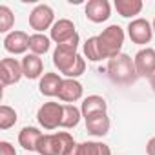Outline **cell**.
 <instances>
[{
	"mask_svg": "<svg viewBox=\"0 0 155 155\" xmlns=\"http://www.w3.org/2000/svg\"><path fill=\"white\" fill-rule=\"evenodd\" d=\"M128 37L133 44H150L151 37H153V28L146 18H133L128 24Z\"/></svg>",
	"mask_w": 155,
	"mask_h": 155,
	"instance_id": "obj_7",
	"label": "cell"
},
{
	"mask_svg": "<svg viewBox=\"0 0 155 155\" xmlns=\"http://www.w3.org/2000/svg\"><path fill=\"white\" fill-rule=\"evenodd\" d=\"M55 24V13L48 4H38L29 13V26L37 33H42L46 29H51Z\"/></svg>",
	"mask_w": 155,
	"mask_h": 155,
	"instance_id": "obj_6",
	"label": "cell"
},
{
	"mask_svg": "<svg viewBox=\"0 0 155 155\" xmlns=\"http://www.w3.org/2000/svg\"><path fill=\"white\" fill-rule=\"evenodd\" d=\"M146 153L148 155H155V137H151L146 144Z\"/></svg>",
	"mask_w": 155,
	"mask_h": 155,
	"instance_id": "obj_28",
	"label": "cell"
},
{
	"mask_svg": "<svg viewBox=\"0 0 155 155\" xmlns=\"http://www.w3.org/2000/svg\"><path fill=\"white\" fill-rule=\"evenodd\" d=\"M82 144H84V153L86 155H111L110 146L104 144V142L88 140V142H82Z\"/></svg>",
	"mask_w": 155,
	"mask_h": 155,
	"instance_id": "obj_25",
	"label": "cell"
},
{
	"mask_svg": "<svg viewBox=\"0 0 155 155\" xmlns=\"http://www.w3.org/2000/svg\"><path fill=\"white\" fill-rule=\"evenodd\" d=\"M75 35H77L75 24H73L69 18H58V20L53 24V28L49 29V38H51L53 42H57V46L68 42V40L73 38Z\"/></svg>",
	"mask_w": 155,
	"mask_h": 155,
	"instance_id": "obj_12",
	"label": "cell"
},
{
	"mask_svg": "<svg viewBox=\"0 0 155 155\" xmlns=\"http://www.w3.org/2000/svg\"><path fill=\"white\" fill-rule=\"evenodd\" d=\"M22 77H24L22 62H18L17 58H9V57L2 58V62H0V81H2V86L17 84Z\"/></svg>",
	"mask_w": 155,
	"mask_h": 155,
	"instance_id": "obj_9",
	"label": "cell"
},
{
	"mask_svg": "<svg viewBox=\"0 0 155 155\" xmlns=\"http://www.w3.org/2000/svg\"><path fill=\"white\" fill-rule=\"evenodd\" d=\"M110 117L106 113H97L86 119V130L88 133L95 135V137H104L110 131Z\"/></svg>",
	"mask_w": 155,
	"mask_h": 155,
	"instance_id": "obj_16",
	"label": "cell"
},
{
	"mask_svg": "<svg viewBox=\"0 0 155 155\" xmlns=\"http://www.w3.org/2000/svg\"><path fill=\"white\" fill-rule=\"evenodd\" d=\"M79 40H81V37H79V33H77L68 42L58 44L55 48V51H53V64L62 75H66V79L71 75L77 60H79V57H81L79 53H77V49H79Z\"/></svg>",
	"mask_w": 155,
	"mask_h": 155,
	"instance_id": "obj_2",
	"label": "cell"
},
{
	"mask_svg": "<svg viewBox=\"0 0 155 155\" xmlns=\"http://www.w3.org/2000/svg\"><path fill=\"white\" fill-rule=\"evenodd\" d=\"M77 142L73 140L71 133L68 131H57V133H46L38 140L37 153L38 155H66Z\"/></svg>",
	"mask_w": 155,
	"mask_h": 155,
	"instance_id": "obj_3",
	"label": "cell"
},
{
	"mask_svg": "<svg viewBox=\"0 0 155 155\" xmlns=\"http://www.w3.org/2000/svg\"><path fill=\"white\" fill-rule=\"evenodd\" d=\"M51 48V38L46 37L44 33H35L29 37V51L33 55H46Z\"/></svg>",
	"mask_w": 155,
	"mask_h": 155,
	"instance_id": "obj_21",
	"label": "cell"
},
{
	"mask_svg": "<svg viewBox=\"0 0 155 155\" xmlns=\"http://www.w3.org/2000/svg\"><path fill=\"white\" fill-rule=\"evenodd\" d=\"M150 86H151V90L155 91V75L151 77V79H150Z\"/></svg>",
	"mask_w": 155,
	"mask_h": 155,
	"instance_id": "obj_29",
	"label": "cell"
},
{
	"mask_svg": "<svg viewBox=\"0 0 155 155\" xmlns=\"http://www.w3.org/2000/svg\"><path fill=\"white\" fill-rule=\"evenodd\" d=\"M37 120L44 130H55L62 122V104L58 102H44L37 111Z\"/></svg>",
	"mask_w": 155,
	"mask_h": 155,
	"instance_id": "obj_5",
	"label": "cell"
},
{
	"mask_svg": "<svg viewBox=\"0 0 155 155\" xmlns=\"http://www.w3.org/2000/svg\"><path fill=\"white\" fill-rule=\"evenodd\" d=\"M82 91H84V88L77 79H64L60 91H58V99L66 104H71V102H77L82 99Z\"/></svg>",
	"mask_w": 155,
	"mask_h": 155,
	"instance_id": "obj_13",
	"label": "cell"
},
{
	"mask_svg": "<svg viewBox=\"0 0 155 155\" xmlns=\"http://www.w3.org/2000/svg\"><path fill=\"white\" fill-rule=\"evenodd\" d=\"M97 40H99L101 57L110 60V58L120 55V49L124 46V29L117 24H111L101 35H97Z\"/></svg>",
	"mask_w": 155,
	"mask_h": 155,
	"instance_id": "obj_4",
	"label": "cell"
},
{
	"mask_svg": "<svg viewBox=\"0 0 155 155\" xmlns=\"http://www.w3.org/2000/svg\"><path fill=\"white\" fill-rule=\"evenodd\" d=\"M4 49L11 55H24L29 49V35L24 31H11L4 37Z\"/></svg>",
	"mask_w": 155,
	"mask_h": 155,
	"instance_id": "obj_10",
	"label": "cell"
},
{
	"mask_svg": "<svg viewBox=\"0 0 155 155\" xmlns=\"http://www.w3.org/2000/svg\"><path fill=\"white\" fill-rule=\"evenodd\" d=\"M0 155H17V150L11 142L0 140Z\"/></svg>",
	"mask_w": 155,
	"mask_h": 155,
	"instance_id": "obj_26",
	"label": "cell"
},
{
	"mask_svg": "<svg viewBox=\"0 0 155 155\" xmlns=\"http://www.w3.org/2000/svg\"><path fill=\"white\" fill-rule=\"evenodd\" d=\"M22 71H24V77L26 79H38L44 71V62L38 55H33V53H28L24 55L22 58Z\"/></svg>",
	"mask_w": 155,
	"mask_h": 155,
	"instance_id": "obj_18",
	"label": "cell"
},
{
	"mask_svg": "<svg viewBox=\"0 0 155 155\" xmlns=\"http://www.w3.org/2000/svg\"><path fill=\"white\" fill-rule=\"evenodd\" d=\"M135 62V69L139 77H146L151 79L155 75V49L153 48H142L137 51V55L133 57Z\"/></svg>",
	"mask_w": 155,
	"mask_h": 155,
	"instance_id": "obj_8",
	"label": "cell"
},
{
	"mask_svg": "<svg viewBox=\"0 0 155 155\" xmlns=\"http://www.w3.org/2000/svg\"><path fill=\"white\" fill-rule=\"evenodd\" d=\"M66 155H86V153H84V144H82V142H81V144H75Z\"/></svg>",
	"mask_w": 155,
	"mask_h": 155,
	"instance_id": "obj_27",
	"label": "cell"
},
{
	"mask_svg": "<svg viewBox=\"0 0 155 155\" xmlns=\"http://www.w3.org/2000/svg\"><path fill=\"white\" fill-rule=\"evenodd\" d=\"M42 131L35 126H26L20 130L18 133V144L28 150V151H37V146H38V140L42 139Z\"/></svg>",
	"mask_w": 155,
	"mask_h": 155,
	"instance_id": "obj_17",
	"label": "cell"
},
{
	"mask_svg": "<svg viewBox=\"0 0 155 155\" xmlns=\"http://www.w3.org/2000/svg\"><path fill=\"white\" fill-rule=\"evenodd\" d=\"M84 57H86L88 60H91V62H99V60H102L97 37H90V38L84 42Z\"/></svg>",
	"mask_w": 155,
	"mask_h": 155,
	"instance_id": "obj_23",
	"label": "cell"
},
{
	"mask_svg": "<svg viewBox=\"0 0 155 155\" xmlns=\"http://www.w3.org/2000/svg\"><path fill=\"white\" fill-rule=\"evenodd\" d=\"M82 111L81 108H77L75 104H62V128H75L77 124L81 122Z\"/></svg>",
	"mask_w": 155,
	"mask_h": 155,
	"instance_id": "obj_20",
	"label": "cell"
},
{
	"mask_svg": "<svg viewBox=\"0 0 155 155\" xmlns=\"http://www.w3.org/2000/svg\"><path fill=\"white\" fill-rule=\"evenodd\" d=\"M142 0H115V9L124 18H133L142 11Z\"/></svg>",
	"mask_w": 155,
	"mask_h": 155,
	"instance_id": "obj_19",
	"label": "cell"
},
{
	"mask_svg": "<svg viewBox=\"0 0 155 155\" xmlns=\"http://www.w3.org/2000/svg\"><path fill=\"white\" fill-rule=\"evenodd\" d=\"M62 81H64V79H62L58 73H44V77H40L38 90H40V93L46 95V97H58Z\"/></svg>",
	"mask_w": 155,
	"mask_h": 155,
	"instance_id": "obj_14",
	"label": "cell"
},
{
	"mask_svg": "<svg viewBox=\"0 0 155 155\" xmlns=\"http://www.w3.org/2000/svg\"><path fill=\"white\" fill-rule=\"evenodd\" d=\"M151 28H153V33H155V18H153V24H151Z\"/></svg>",
	"mask_w": 155,
	"mask_h": 155,
	"instance_id": "obj_30",
	"label": "cell"
},
{
	"mask_svg": "<svg viewBox=\"0 0 155 155\" xmlns=\"http://www.w3.org/2000/svg\"><path fill=\"white\" fill-rule=\"evenodd\" d=\"M86 17L95 24H102L111 17V6L108 0H90L86 4Z\"/></svg>",
	"mask_w": 155,
	"mask_h": 155,
	"instance_id": "obj_11",
	"label": "cell"
},
{
	"mask_svg": "<svg viewBox=\"0 0 155 155\" xmlns=\"http://www.w3.org/2000/svg\"><path fill=\"white\" fill-rule=\"evenodd\" d=\"M15 24V15L8 6H0V33H11L9 29Z\"/></svg>",
	"mask_w": 155,
	"mask_h": 155,
	"instance_id": "obj_24",
	"label": "cell"
},
{
	"mask_svg": "<svg viewBox=\"0 0 155 155\" xmlns=\"http://www.w3.org/2000/svg\"><path fill=\"white\" fill-rule=\"evenodd\" d=\"M106 71H108V77L111 79V82L120 84V86L133 84L139 79L137 69H135V62L126 53H120V55L110 58L108 66H106Z\"/></svg>",
	"mask_w": 155,
	"mask_h": 155,
	"instance_id": "obj_1",
	"label": "cell"
},
{
	"mask_svg": "<svg viewBox=\"0 0 155 155\" xmlns=\"http://www.w3.org/2000/svg\"><path fill=\"white\" fill-rule=\"evenodd\" d=\"M106 110H108V102L101 95H88L81 104V111L84 119L97 115V113H106Z\"/></svg>",
	"mask_w": 155,
	"mask_h": 155,
	"instance_id": "obj_15",
	"label": "cell"
},
{
	"mask_svg": "<svg viewBox=\"0 0 155 155\" xmlns=\"http://www.w3.org/2000/svg\"><path fill=\"white\" fill-rule=\"evenodd\" d=\"M17 120H18V115H17V111L11 106H8V104L0 106V130L13 128L17 124Z\"/></svg>",
	"mask_w": 155,
	"mask_h": 155,
	"instance_id": "obj_22",
	"label": "cell"
}]
</instances>
